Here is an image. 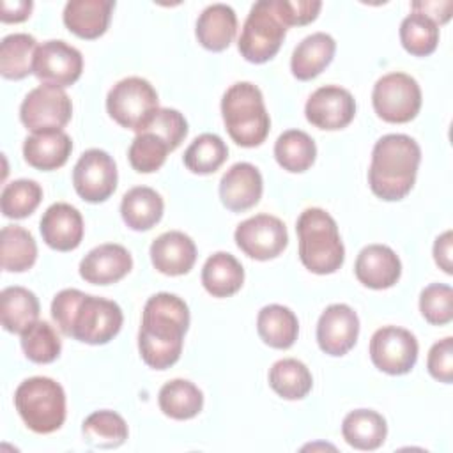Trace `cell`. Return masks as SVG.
<instances>
[{"label":"cell","mask_w":453,"mask_h":453,"mask_svg":"<svg viewBox=\"0 0 453 453\" xmlns=\"http://www.w3.org/2000/svg\"><path fill=\"white\" fill-rule=\"evenodd\" d=\"M188 326L189 310L179 296L159 292L149 297L138 333V350L143 363L156 370L175 365L182 352Z\"/></svg>","instance_id":"1"},{"label":"cell","mask_w":453,"mask_h":453,"mask_svg":"<svg viewBox=\"0 0 453 453\" xmlns=\"http://www.w3.org/2000/svg\"><path fill=\"white\" fill-rule=\"evenodd\" d=\"M51 317L65 336L88 345H104L113 340L124 320L117 303L78 288L60 290L53 297Z\"/></svg>","instance_id":"2"},{"label":"cell","mask_w":453,"mask_h":453,"mask_svg":"<svg viewBox=\"0 0 453 453\" xmlns=\"http://www.w3.org/2000/svg\"><path fill=\"white\" fill-rule=\"evenodd\" d=\"M421 149L414 138L400 133L384 134L372 150L368 184L375 196L396 202L409 195L416 182Z\"/></svg>","instance_id":"3"},{"label":"cell","mask_w":453,"mask_h":453,"mask_svg":"<svg viewBox=\"0 0 453 453\" xmlns=\"http://www.w3.org/2000/svg\"><path fill=\"white\" fill-rule=\"evenodd\" d=\"M299 258L315 274H333L345 260V248L340 239L338 225L329 212L310 207L297 218Z\"/></svg>","instance_id":"4"},{"label":"cell","mask_w":453,"mask_h":453,"mask_svg":"<svg viewBox=\"0 0 453 453\" xmlns=\"http://www.w3.org/2000/svg\"><path fill=\"white\" fill-rule=\"evenodd\" d=\"M221 113L230 138L241 147H257L269 134L271 119L262 92L250 81H239L226 88Z\"/></svg>","instance_id":"5"},{"label":"cell","mask_w":453,"mask_h":453,"mask_svg":"<svg viewBox=\"0 0 453 453\" xmlns=\"http://www.w3.org/2000/svg\"><path fill=\"white\" fill-rule=\"evenodd\" d=\"M14 405L23 423L35 434H51L65 421V393L50 377H30L14 393Z\"/></svg>","instance_id":"6"},{"label":"cell","mask_w":453,"mask_h":453,"mask_svg":"<svg viewBox=\"0 0 453 453\" xmlns=\"http://www.w3.org/2000/svg\"><path fill=\"white\" fill-rule=\"evenodd\" d=\"M287 34V27L280 19L274 0H258L253 4L237 42L239 53L253 64L271 60Z\"/></svg>","instance_id":"7"},{"label":"cell","mask_w":453,"mask_h":453,"mask_svg":"<svg viewBox=\"0 0 453 453\" xmlns=\"http://www.w3.org/2000/svg\"><path fill=\"white\" fill-rule=\"evenodd\" d=\"M106 110L119 126L140 133L159 110L157 92L140 76L124 78L110 88Z\"/></svg>","instance_id":"8"},{"label":"cell","mask_w":453,"mask_h":453,"mask_svg":"<svg viewBox=\"0 0 453 453\" xmlns=\"http://www.w3.org/2000/svg\"><path fill=\"white\" fill-rule=\"evenodd\" d=\"M375 113L391 124L412 120L421 108V88L405 73H389L377 80L372 92Z\"/></svg>","instance_id":"9"},{"label":"cell","mask_w":453,"mask_h":453,"mask_svg":"<svg viewBox=\"0 0 453 453\" xmlns=\"http://www.w3.org/2000/svg\"><path fill=\"white\" fill-rule=\"evenodd\" d=\"M73 103L64 88L42 83L30 90L19 108L23 126L32 133L62 131L71 120Z\"/></svg>","instance_id":"10"},{"label":"cell","mask_w":453,"mask_h":453,"mask_svg":"<svg viewBox=\"0 0 453 453\" xmlns=\"http://www.w3.org/2000/svg\"><path fill=\"white\" fill-rule=\"evenodd\" d=\"M235 244L255 260L276 258L288 244L285 223L271 214H257L244 219L235 228Z\"/></svg>","instance_id":"11"},{"label":"cell","mask_w":453,"mask_h":453,"mask_svg":"<svg viewBox=\"0 0 453 453\" xmlns=\"http://www.w3.org/2000/svg\"><path fill=\"white\" fill-rule=\"evenodd\" d=\"M370 359L384 373H409L418 359V342L414 334L403 327H380L370 340Z\"/></svg>","instance_id":"12"},{"label":"cell","mask_w":453,"mask_h":453,"mask_svg":"<svg viewBox=\"0 0 453 453\" xmlns=\"http://www.w3.org/2000/svg\"><path fill=\"white\" fill-rule=\"evenodd\" d=\"M73 186L90 203L110 198L117 188V166L113 157L101 149L85 150L74 165Z\"/></svg>","instance_id":"13"},{"label":"cell","mask_w":453,"mask_h":453,"mask_svg":"<svg viewBox=\"0 0 453 453\" xmlns=\"http://www.w3.org/2000/svg\"><path fill=\"white\" fill-rule=\"evenodd\" d=\"M81 71V53L65 41H46L35 51L34 74L48 85H55L60 88L69 87L78 81Z\"/></svg>","instance_id":"14"},{"label":"cell","mask_w":453,"mask_h":453,"mask_svg":"<svg viewBox=\"0 0 453 453\" xmlns=\"http://www.w3.org/2000/svg\"><path fill=\"white\" fill-rule=\"evenodd\" d=\"M304 115L319 129L336 131L347 127L356 115V101L347 88L326 85L317 88L306 101Z\"/></svg>","instance_id":"15"},{"label":"cell","mask_w":453,"mask_h":453,"mask_svg":"<svg viewBox=\"0 0 453 453\" xmlns=\"http://www.w3.org/2000/svg\"><path fill=\"white\" fill-rule=\"evenodd\" d=\"M359 319L347 304L327 306L317 324V342L322 352L329 356L347 354L357 342Z\"/></svg>","instance_id":"16"},{"label":"cell","mask_w":453,"mask_h":453,"mask_svg":"<svg viewBox=\"0 0 453 453\" xmlns=\"http://www.w3.org/2000/svg\"><path fill=\"white\" fill-rule=\"evenodd\" d=\"M262 191V175L251 163L232 165L219 182L221 203L232 212H242L257 205Z\"/></svg>","instance_id":"17"},{"label":"cell","mask_w":453,"mask_h":453,"mask_svg":"<svg viewBox=\"0 0 453 453\" xmlns=\"http://www.w3.org/2000/svg\"><path fill=\"white\" fill-rule=\"evenodd\" d=\"M133 267L129 251L120 244H101L90 250L80 262V276L92 285L120 281Z\"/></svg>","instance_id":"18"},{"label":"cell","mask_w":453,"mask_h":453,"mask_svg":"<svg viewBox=\"0 0 453 453\" xmlns=\"http://www.w3.org/2000/svg\"><path fill=\"white\" fill-rule=\"evenodd\" d=\"M39 228L42 241L57 251H71L78 248L83 239V218L80 211L64 202L46 209Z\"/></svg>","instance_id":"19"},{"label":"cell","mask_w":453,"mask_h":453,"mask_svg":"<svg viewBox=\"0 0 453 453\" xmlns=\"http://www.w3.org/2000/svg\"><path fill=\"white\" fill-rule=\"evenodd\" d=\"M354 273L365 287L384 290L400 280L402 264L391 248L384 244H370L359 251Z\"/></svg>","instance_id":"20"},{"label":"cell","mask_w":453,"mask_h":453,"mask_svg":"<svg viewBox=\"0 0 453 453\" xmlns=\"http://www.w3.org/2000/svg\"><path fill=\"white\" fill-rule=\"evenodd\" d=\"M152 265L166 276H180L193 269L196 262V246L189 235L179 230L161 234L150 244Z\"/></svg>","instance_id":"21"},{"label":"cell","mask_w":453,"mask_h":453,"mask_svg":"<svg viewBox=\"0 0 453 453\" xmlns=\"http://www.w3.org/2000/svg\"><path fill=\"white\" fill-rule=\"evenodd\" d=\"M113 7V0H69L64 7V23L81 39H97L106 32Z\"/></svg>","instance_id":"22"},{"label":"cell","mask_w":453,"mask_h":453,"mask_svg":"<svg viewBox=\"0 0 453 453\" xmlns=\"http://www.w3.org/2000/svg\"><path fill=\"white\" fill-rule=\"evenodd\" d=\"M334 51L336 42L326 32H315L304 37L296 46L290 58L292 74L301 81H308L319 76L331 64Z\"/></svg>","instance_id":"23"},{"label":"cell","mask_w":453,"mask_h":453,"mask_svg":"<svg viewBox=\"0 0 453 453\" xmlns=\"http://www.w3.org/2000/svg\"><path fill=\"white\" fill-rule=\"evenodd\" d=\"M73 150V142L64 131L34 133L25 138V161L37 170H57L65 165Z\"/></svg>","instance_id":"24"},{"label":"cell","mask_w":453,"mask_h":453,"mask_svg":"<svg viewBox=\"0 0 453 453\" xmlns=\"http://www.w3.org/2000/svg\"><path fill=\"white\" fill-rule=\"evenodd\" d=\"M237 32L235 11L226 4H212L196 19V39L211 51H223L230 46Z\"/></svg>","instance_id":"25"},{"label":"cell","mask_w":453,"mask_h":453,"mask_svg":"<svg viewBox=\"0 0 453 453\" xmlns=\"http://www.w3.org/2000/svg\"><path fill=\"white\" fill-rule=\"evenodd\" d=\"M342 435L349 446L372 451L384 444L388 425L382 414L370 409H356L343 418Z\"/></svg>","instance_id":"26"},{"label":"cell","mask_w":453,"mask_h":453,"mask_svg":"<svg viewBox=\"0 0 453 453\" xmlns=\"http://www.w3.org/2000/svg\"><path fill=\"white\" fill-rule=\"evenodd\" d=\"M244 281V269L241 262L225 251L211 255L202 269V285L212 297L234 296Z\"/></svg>","instance_id":"27"},{"label":"cell","mask_w":453,"mask_h":453,"mask_svg":"<svg viewBox=\"0 0 453 453\" xmlns=\"http://www.w3.org/2000/svg\"><path fill=\"white\" fill-rule=\"evenodd\" d=\"M163 198L157 191L147 186H136L122 196L120 214L124 223L136 232L149 230L159 223L163 216Z\"/></svg>","instance_id":"28"},{"label":"cell","mask_w":453,"mask_h":453,"mask_svg":"<svg viewBox=\"0 0 453 453\" xmlns=\"http://www.w3.org/2000/svg\"><path fill=\"white\" fill-rule=\"evenodd\" d=\"M257 331L265 345L273 349H288L297 340L299 322L290 308L269 304L258 311Z\"/></svg>","instance_id":"29"},{"label":"cell","mask_w":453,"mask_h":453,"mask_svg":"<svg viewBox=\"0 0 453 453\" xmlns=\"http://www.w3.org/2000/svg\"><path fill=\"white\" fill-rule=\"evenodd\" d=\"M0 317L5 331L21 334L39 317V301L25 287H7L0 294Z\"/></svg>","instance_id":"30"},{"label":"cell","mask_w":453,"mask_h":453,"mask_svg":"<svg viewBox=\"0 0 453 453\" xmlns=\"http://www.w3.org/2000/svg\"><path fill=\"white\" fill-rule=\"evenodd\" d=\"M159 409L172 419H191L203 407L202 391L186 379H173L159 389Z\"/></svg>","instance_id":"31"},{"label":"cell","mask_w":453,"mask_h":453,"mask_svg":"<svg viewBox=\"0 0 453 453\" xmlns=\"http://www.w3.org/2000/svg\"><path fill=\"white\" fill-rule=\"evenodd\" d=\"M37 258V244L28 230L18 225L2 228L0 234V262L9 273L28 271Z\"/></svg>","instance_id":"32"},{"label":"cell","mask_w":453,"mask_h":453,"mask_svg":"<svg viewBox=\"0 0 453 453\" xmlns=\"http://www.w3.org/2000/svg\"><path fill=\"white\" fill-rule=\"evenodd\" d=\"M37 41L28 34H11L0 42V74L7 80H23L34 73Z\"/></svg>","instance_id":"33"},{"label":"cell","mask_w":453,"mask_h":453,"mask_svg":"<svg viewBox=\"0 0 453 453\" xmlns=\"http://www.w3.org/2000/svg\"><path fill=\"white\" fill-rule=\"evenodd\" d=\"M317 156L313 138L301 129H288L281 133L274 143V157L278 165L292 173L306 172Z\"/></svg>","instance_id":"34"},{"label":"cell","mask_w":453,"mask_h":453,"mask_svg":"<svg viewBox=\"0 0 453 453\" xmlns=\"http://www.w3.org/2000/svg\"><path fill=\"white\" fill-rule=\"evenodd\" d=\"M269 386L285 400H301L311 391L313 379L304 363L287 357L271 366Z\"/></svg>","instance_id":"35"},{"label":"cell","mask_w":453,"mask_h":453,"mask_svg":"<svg viewBox=\"0 0 453 453\" xmlns=\"http://www.w3.org/2000/svg\"><path fill=\"white\" fill-rule=\"evenodd\" d=\"M81 434L90 446L111 449L126 442L129 430L120 414L113 411H96L85 418Z\"/></svg>","instance_id":"36"},{"label":"cell","mask_w":453,"mask_h":453,"mask_svg":"<svg viewBox=\"0 0 453 453\" xmlns=\"http://www.w3.org/2000/svg\"><path fill=\"white\" fill-rule=\"evenodd\" d=\"M228 157L226 143L212 133L196 136L184 152V165L189 172L198 175L214 173Z\"/></svg>","instance_id":"37"},{"label":"cell","mask_w":453,"mask_h":453,"mask_svg":"<svg viewBox=\"0 0 453 453\" xmlns=\"http://www.w3.org/2000/svg\"><path fill=\"white\" fill-rule=\"evenodd\" d=\"M400 42L414 57H426L439 42V25L428 16L412 12L400 25Z\"/></svg>","instance_id":"38"},{"label":"cell","mask_w":453,"mask_h":453,"mask_svg":"<svg viewBox=\"0 0 453 453\" xmlns=\"http://www.w3.org/2000/svg\"><path fill=\"white\" fill-rule=\"evenodd\" d=\"M42 200V188L30 179L9 182L0 196V207L5 218L21 219L30 216Z\"/></svg>","instance_id":"39"},{"label":"cell","mask_w":453,"mask_h":453,"mask_svg":"<svg viewBox=\"0 0 453 453\" xmlns=\"http://www.w3.org/2000/svg\"><path fill=\"white\" fill-rule=\"evenodd\" d=\"M21 349L32 363L48 365L58 357L62 343L57 331L48 322L37 320L21 333Z\"/></svg>","instance_id":"40"},{"label":"cell","mask_w":453,"mask_h":453,"mask_svg":"<svg viewBox=\"0 0 453 453\" xmlns=\"http://www.w3.org/2000/svg\"><path fill=\"white\" fill-rule=\"evenodd\" d=\"M170 147L154 133H138L131 142L127 157L131 166L140 173H150L163 166Z\"/></svg>","instance_id":"41"},{"label":"cell","mask_w":453,"mask_h":453,"mask_svg":"<svg viewBox=\"0 0 453 453\" xmlns=\"http://www.w3.org/2000/svg\"><path fill=\"white\" fill-rule=\"evenodd\" d=\"M419 311L426 322L444 326L453 320V290L449 285L432 283L419 296Z\"/></svg>","instance_id":"42"},{"label":"cell","mask_w":453,"mask_h":453,"mask_svg":"<svg viewBox=\"0 0 453 453\" xmlns=\"http://www.w3.org/2000/svg\"><path fill=\"white\" fill-rule=\"evenodd\" d=\"M145 131L157 134L170 150H175L188 134V122L180 111L173 108H159L140 133Z\"/></svg>","instance_id":"43"},{"label":"cell","mask_w":453,"mask_h":453,"mask_svg":"<svg viewBox=\"0 0 453 453\" xmlns=\"http://www.w3.org/2000/svg\"><path fill=\"white\" fill-rule=\"evenodd\" d=\"M276 12L280 19L283 21L285 27H294V25H308L311 23L320 7L322 2L319 0H274Z\"/></svg>","instance_id":"44"},{"label":"cell","mask_w":453,"mask_h":453,"mask_svg":"<svg viewBox=\"0 0 453 453\" xmlns=\"http://www.w3.org/2000/svg\"><path fill=\"white\" fill-rule=\"evenodd\" d=\"M428 373L444 384L453 380V338L446 336L432 345L426 359Z\"/></svg>","instance_id":"45"},{"label":"cell","mask_w":453,"mask_h":453,"mask_svg":"<svg viewBox=\"0 0 453 453\" xmlns=\"http://www.w3.org/2000/svg\"><path fill=\"white\" fill-rule=\"evenodd\" d=\"M451 9H453L451 0H446V2H414L412 4V12L425 14L432 21H435L437 25H442L451 18Z\"/></svg>","instance_id":"46"},{"label":"cell","mask_w":453,"mask_h":453,"mask_svg":"<svg viewBox=\"0 0 453 453\" xmlns=\"http://www.w3.org/2000/svg\"><path fill=\"white\" fill-rule=\"evenodd\" d=\"M451 244H453V234L451 230H446L442 235H439L434 242V258L435 264L446 273L451 274L453 273V262H451Z\"/></svg>","instance_id":"47"},{"label":"cell","mask_w":453,"mask_h":453,"mask_svg":"<svg viewBox=\"0 0 453 453\" xmlns=\"http://www.w3.org/2000/svg\"><path fill=\"white\" fill-rule=\"evenodd\" d=\"M34 4L30 0H4L2 2V11H0V19L4 23H19L25 21L30 16Z\"/></svg>","instance_id":"48"}]
</instances>
